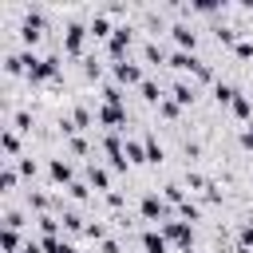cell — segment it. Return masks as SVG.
<instances>
[{
	"label": "cell",
	"mask_w": 253,
	"mask_h": 253,
	"mask_svg": "<svg viewBox=\"0 0 253 253\" xmlns=\"http://www.w3.org/2000/svg\"><path fill=\"white\" fill-rule=\"evenodd\" d=\"M162 237L178 241L182 249H190V241H194V233H190V225H186V221H162Z\"/></svg>",
	"instance_id": "1"
},
{
	"label": "cell",
	"mask_w": 253,
	"mask_h": 253,
	"mask_svg": "<svg viewBox=\"0 0 253 253\" xmlns=\"http://www.w3.org/2000/svg\"><path fill=\"white\" fill-rule=\"evenodd\" d=\"M115 79H119V83H138V87H142V67L130 63V59H119V63H115Z\"/></svg>",
	"instance_id": "2"
},
{
	"label": "cell",
	"mask_w": 253,
	"mask_h": 253,
	"mask_svg": "<svg viewBox=\"0 0 253 253\" xmlns=\"http://www.w3.org/2000/svg\"><path fill=\"white\" fill-rule=\"evenodd\" d=\"M83 36H87V28H83V24H67V36H63V51L79 55V47H83Z\"/></svg>",
	"instance_id": "3"
},
{
	"label": "cell",
	"mask_w": 253,
	"mask_h": 253,
	"mask_svg": "<svg viewBox=\"0 0 253 253\" xmlns=\"http://www.w3.org/2000/svg\"><path fill=\"white\" fill-rule=\"evenodd\" d=\"M142 217H150V221H154V217H170V210H166V202H162L158 194H146V198H142Z\"/></svg>",
	"instance_id": "4"
},
{
	"label": "cell",
	"mask_w": 253,
	"mask_h": 253,
	"mask_svg": "<svg viewBox=\"0 0 253 253\" xmlns=\"http://www.w3.org/2000/svg\"><path fill=\"white\" fill-rule=\"evenodd\" d=\"M99 123H103V126H123V123H126V111H123L119 103H107V107L99 111Z\"/></svg>",
	"instance_id": "5"
},
{
	"label": "cell",
	"mask_w": 253,
	"mask_h": 253,
	"mask_svg": "<svg viewBox=\"0 0 253 253\" xmlns=\"http://www.w3.org/2000/svg\"><path fill=\"white\" fill-rule=\"evenodd\" d=\"M142 249H146V253H166V237H162L158 229H146V233H142Z\"/></svg>",
	"instance_id": "6"
},
{
	"label": "cell",
	"mask_w": 253,
	"mask_h": 253,
	"mask_svg": "<svg viewBox=\"0 0 253 253\" xmlns=\"http://www.w3.org/2000/svg\"><path fill=\"white\" fill-rule=\"evenodd\" d=\"M47 174H51V182H71V166H67L63 158H51V166H47Z\"/></svg>",
	"instance_id": "7"
},
{
	"label": "cell",
	"mask_w": 253,
	"mask_h": 253,
	"mask_svg": "<svg viewBox=\"0 0 253 253\" xmlns=\"http://www.w3.org/2000/svg\"><path fill=\"white\" fill-rule=\"evenodd\" d=\"M87 182H91L95 190H107V186H111V178H107V170H103V166H95V162L87 166Z\"/></svg>",
	"instance_id": "8"
},
{
	"label": "cell",
	"mask_w": 253,
	"mask_h": 253,
	"mask_svg": "<svg viewBox=\"0 0 253 253\" xmlns=\"http://www.w3.org/2000/svg\"><path fill=\"white\" fill-rule=\"evenodd\" d=\"M229 107H233V115H237V119H249V123H253V103H249V95H237Z\"/></svg>",
	"instance_id": "9"
},
{
	"label": "cell",
	"mask_w": 253,
	"mask_h": 253,
	"mask_svg": "<svg viewBox=\"0 0 253 253\" xmlns=\"http://www.w3.org/2000/svg\"><path fill=\"white\" fill-rule=\"evenodd\" d=\"M4 154H8L4 162H16V154H20V138H16V130H12V126L4 130Z\"/></svg>",
	"instance_id": "10"
},
{
	"label": "cell",
	"mask_w": 253,
	"mask_h": 253,
	"mask_svg": "<svg viewBox=\"0 0 253 253\" xmlns=\"http://www.w3.org/2000/svg\"><path fill=\"white\" fill-rule=\"evenodd\" d=\"M174 40H178V43H182V51H186V47H190V51H194V43H198V36H194V32H190V28H186V24H178V28H174Z\"/></svg>",
	"instance_id": "11"
},
{
	"label": "cell",
	"mask_w": 253,
	"mask_h": 253,
	"mask_svg": "<svg viewBox=\"0 0 253 253\" xmlns=\"http://www.w3.org/2000/svg\"><path fill=\"white\" fill-rule=\"evenodd\" d=\"M142 146H146V162H162V146H158V138H154V134H146V142H142Z\"/></svg>",
	"instance_id": "12"
},
{
	"label": "cell",
	"mask_w": 253,
	"mask_h": 253,
	"mask_svg": "<svg viewBox=\"0 0 253 253\" xmlns=\"http://www.w3.org/2000/svg\"><path fill=\"white\" fill-rule=\"evenodd\" d=\"M142 99H146V103H162V91H158V83L142 79Z\"/></svg>",
	"instance_id": "13"
},
{
	"label": "cell",
	"mask_w": 253,
	"mask_h": 253,
	"mask_svg": "<svg viewBox=\"0 0 253 253\" xmlns=\"http://www.w3.org/2000/svg\"><path fill=\"white\" fill-rule=\"evenodd\" d=\"M174 99H178L182 107H186V103H194V87H190V83H174Z\"/></svg>",
	"instance_id": "14"
},
{
	"label": "cell",
	"mask_w": 253,
	"mask_h": 253,
	"mask_svg": "<svg viewBox=\"0 0 253 253\" xmlns=\"http://www.w3.org/2000/svg\"><path fill=\"white\" fill-rule=\"evenodd\" d=\"M87 32H91V36H99V40H103V36H107V32H111V24H107V16H95V20H91V28H87Z\"/></svg>",
	"instance_id": "15"
},
{
	"label": "cell",
	"mask_w": 253,
	"mask_h": 253,
	"mask_svg": "<svg viewBox=\"0 0 253 253\" xmlns=\"http://www.w3.org/2000/svg\"><path fill=\"white\" fill-rule=\"evenodd\" d=\"M142 55H146V59H150V63H162V59H166V51H162V47H158V43H154V40H150V43H146V47H142Z\"/></svg>",
	"instance_id": "16"
},
{
	"label": "cell",
	"mask_w": 253,
	"mask_h": 253,
	"mask_svg": "<svg viewBox=\"0 0 253 253\" xmlns=\"http://www.w3.org/2000/svg\"><path fill=\"white\" fill-rule=\"evenodd\" d=\"M213 95H217V103H233V99H237V91H233L229 83H217V87H213Z\"/></svg>",
	"instance_id": "17"
},
{
	"label": "cell",
	"mask_w": 253,
	"mask_h": 253,
	"mask_svg": "<svg viewBox=\"0 0 253 253\" xmlns=\"http://www.w3.org/2000/svg\"><path fill=\"white\" fill-rule=\"evenodd\" d=\"M158 115H162V119H178V103L162 99V103H158Z\"/></svg>",
	"instance_id": "18"
},
{
	"label": "cell",
	"mask_w": 253,
	"mask_h": 253,
	"mask_svg": "<svg viewBox=\"0 0 253 253\" xmlns=\"http://www.w3.org/2000/svg\"><path fill=\"white\" fill-rule=\"evenodd\" d=\"M0 186H4V194H8L12 186H16V170H12V162L4 166V174H0Z\"/></svg>",
	"instance_id": "19"
},
{
	"label": "cell",
	"mask_w": 253,
	"mask_h": 253,
	"mask_svg": "<svg viewBox=\"0 0 253 253\" xmlns=\"http://www.w3.org/2000/svg\"><path fill=\"white\" fill-rule=\"evenodd\" d=\"M59 221H63V229H71V233H79V229H83V221H79V213H63Z\"/></svg>",
	"instance_id": "20"
},
{
	"label": "cell",
	"mask_w": 253,
	"mask_h": 253,
	"mask_svg": "<svg viewBox=\"0 0 253 253\" xmlns=\"http://www.w3.org/2000/svg\"><path fill=\"white\" fill-rule=\"evenodd\" d=\"M12 123H16V126H12V130H28V126H32V115H28V111H20V115H16V119H12Z\"/></svg>",
	"instance_id": "21"
},
{
	"label": "cell",
	"mask_w": 253,
	"mask_h": 253,
	"mask_svg": "<svg viewBox=\"0 0 253 253\" xmlns=\"http://www.w3.org/2000/svg\"><path fill=\"white\" fill-rule=\"evenodd\" d=\"M178 213H182V217H190V221H194V217H198V213H202V210H198V206H194V202H182V206H178Z\"/></svg>",
	"instance_id": "22"
},
{
	"label": "cell",
	"mask_w": 253,
	"mask_h": 253,
	"mask_svg": "<svg viewBox=\"0 0 253 253\" xmlns=\"http://www.w3.org/2000/svg\"><path fill=\"white\" fill-rule=\"evenodd\" d=\"M233 51H237V55H241V59H249V55H253V43H249V40H241V43H237V47H233Z\"/></svg>",
	"instance_id": "23"
},
{
	"label": "cell",
	"mask_w": 253,
	"mask_h": 253,
	"mask_svg": "<svg viewBox=\"0 0 253 253\" xmlns=\"http://www.w3.org/2000/svg\"><path fill=\"white\" fill-rule=\"evenodd\" d=\"M241 142H245V146H253V123H249V130L241 134Z\"/></svg>",
	"instance_id": "24"
},
{
	"label": "cell",
	"mask_w": 253,
	"mask_h": 253,
	"mask_svg": "<svg viewBox=\"0 0 253 253\" xmlns=\"http://www.w3.org/2000/svg\"><path fill=\"white\" fill-rule=\"evenodd\" d=\"M59 253H79V249H75V245H67V241H63V245H59Z\"/></svg>",
	"instance_id": "25"
}]
</instances>
